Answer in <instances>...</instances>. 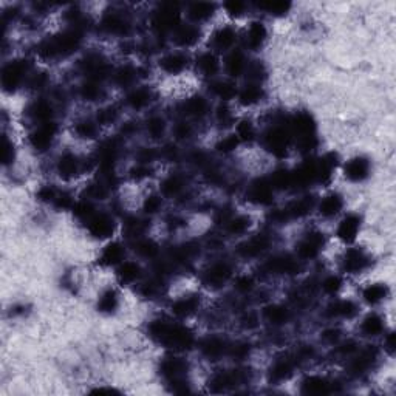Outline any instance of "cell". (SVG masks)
Segmentation results:
<instances>
[{"label":"cell","mask_w":396,"mask_h":396,"mask_svg":"<svg viewBox=\"0 0 396 396\" xmlns=\"http://www.w3.org/2000/svg\"><path fill=\"white\" fill-rule=\"evenodd\" d=\"M56 133V127L55 124H51V122H47V124H43L39 130H36L31 136V143L34 147L38 149H45L50 143L53 136Z\"/></svg>","instance_id":"1"},{"label":"cell","mask_w":396,"mask_h":396,"mask_svg":"<svg viewBox=\"0 0 396 396\" xmlns=\"http://www.w3.org/2000/svg\"><path fill=\"white\" fill-rule=\"evenodd\" d=\"M362 328L367 334H379L382 331V321L377 316H368L364 321Z\"/></svg>","instance_id":"26"},{"label":"cell","mask_w":396,"mask_h":396,"mask_svg":"<svg viewBox=\"0 0 396 396\" xmlns=\"http://www.w3.org/2000/svg\"><path fill=\"white\" fill-rule=\"evenodd\" d=\"M291 373V365H289L288 362H279L274 365V368H272V372H271V376H272V379H285V377Z\"/></svg>","instance_id":"33"},{"label":"cell","mask_w":396,"mask_h":396,"mask_svg":"<svg viewBox=\"0 0 396 396\" xmlns=\"http://www.w3.org/2000/svg\"><path fill=\"white\" fill-rule=\"evenodd\" d=\"M306 387V392H310V393H325V392H328L330 390V384L322 379V377H310V379L306 381L305 384Z\"/></svg>","instance_id":"19"},{"label":"cell","mask_w":396,"mask_h":396,"mask_svg":"<svg viewBox=\"0 0 396 396\" xmlns=\"http://www.w3.org/2000/svg\"><path fill=\"white\" fill-rule=\"evenodd\" d=\"M158 207H160V198L152 197L147 200V203H146L147 212H155V210H158Z\"/></svg>","instance_id":"53"},{"label":"cell","mask_w":396,"mask_h":396,"mask_svg":"<svg viewBox=\"0 0 396 396\" xmlns=\"http://www.w3.org/2000/svg\"><path fill=\"white\" fill-rule=\"evenodd\" d=\"M266 318L274 323H282L286 321L288 313H286V310H283V308H280V306H272V308H268Z\"/></svg>","instance_id":"30"},{"label":"cell","mask_w":396,"mask_h":396,"mask_svg":"<svg viewBox=\"0 0 396 396\" xmlns=\"http://www.w3.org/2000/svg\"><path fill=\"white\" fill-rule=\"evenodd\" d=\"M129 102L132 104V107L141 109L149 102V93L146 90H136L129 96Z\"/></svg>","instance_id":"29"},{"label":"cell","mask_w":396,"mask_h":396,"mask_svg":"<svg viewBox=\"0 0 396 396\" xmlns=\"http://www.w3.org/2000/svg\"><path fill=\"white\" fill-rule=\"evenodd\" d=\"M237 141H239V138L237 136H229V138H226V139H223L222 143H220V151H223V152H231V151H234L235 149V146H237Z\"/></svg>","instance_id":"45"},{"label":"cell","mask_w":396,"mask_h":396,"mask_svg":"<svg viewBox=\"0 0 396 396\" xmlns=\"http://www.w3.org/2000/svg\"><path fill=\"white\" fill-rule=\"evenodd\" d=\"M288 144V133L283 129H274L268 135V146L271 147V151H274V153L282 155L285 152Z\"/></svg>","instance_id":"4"},{"label":"cell","mask_w":396,"mask_h":396,"mask_svg":"<svg viewBox=\"0 0 396 396\" xmlns=\"http://www.w3.org/2000/svg\"><path fill=\"white\" fill-rule=\"evenodd\" d=\"M368 169H370V164H368L367 160H362V158H356V160L350 161L347 164V175L348 178L359 181L367 177Z\"/></svg>","instance_id":"5"},{"label":"cell","mask_w":396,"mask_h":396,"mask_svg":"<svg viewBox=\"0 0 396 396\" xmlns=\"http://www.w3.org/2000/svg\"><path fill=\"white\" fill-rule=\"evenodd\" d=\"M265 28H263L262 23H254L251 28H249V33H248V43L249 47L252 48H257L260 47V43L265 39Z\"/></svg>","instance_id":"13"},{"label":"cell","mask_w":396,"mask_h":396,"mask_svg":"<svg viewBox=\"0 0 396 396\" xmlns=\"http://www.w3.org/2000/svg\"><path fill=\"white\" fill-rule=\"evenodd\" d=\"M269 271L272 272H293L296 269V263L291 260V259H285V257H280V259H274L269 262L268 265Z\"/></svg>","instance_id":"12"},{"label":"cell","mask_w":396,"mask_h":396,"mask_svg":"<svg viewBox=\"0 0 396 396\" xmlns=\"http://www.w3.org/2000/svg\"><path fill=\"white\" fill-rule=\"evenodd\" d=\"M183 368H184V364L181 362V360H178V359H169V360H166V362L163 364L164 375L170 376V377H178L180 373L183 372Z\"/></svg>","instance_id":"24"},{"label":"cell","mask_w":396,"mask_h":396,"mask_svg":"<svg viewBox=\"0 0 396 396\" xmlns=\"http://www.w3.org/2000/svg\"><path fill=\"white\" fill-rule=\"evenodd\" d=\"M186 65V59L181 55H170L163 59V68L169 73H178Z\"/></svg>","instance_id":"10"},{"label":"cell","mask_w":396,"mask_h":396,"mask_svg":"<svg viewBox=\"0 0 396 396\" xmlns=\"http://www.w3.org/2000/svg\"><path fill=\"white\" fill-rule=\"evenodd\" d=\"M197 306V301L195 299H183V301H178L172 308L173 313L178 316H186L189 313H192Z\"/></svg>","instance_id":"22"},{"label":"cell","mask_w":396,"mask_h":396,"mask_svg":"<svg viewBox=\"0 0 396 396\" xmlns=\"http://www.w3.org/2000/svg\"><path fill=\"white\" fill-rule=\"evenodd\" d=\"M260 96H262V90L259 89V87L257 85H249V87H246V89L242 92L240 99L245 104H252V102L259 101Z\"/></svg>","instance_id":"27"},{"label":"cell","mask_w":396,"mask_h":396,"mask_svg":"<svg viewBox=\"0 0 396 396\" xmlns=\"http://www.w3.org/2000/svg\"><path fill=\"white\" fill-rule=\"evenodd\" d=\"M340 286V280L338 277H330L325 280V283H323V288H325V291H328V293H334V291H338Z\"/></svg>","instance_id":"48"},{"label":"cell","mask_w":396,"mask_h":396,"mask_svg":"<svg viewBox=\"0 0 396 396\" xmlns=\"http://www.w3.org/2000/svg\"><path fill=\"white\" fill-rule=\"evenodd\" d=\"M189 133H190V127L188 124H184V122L178 124L177 129H175V135H177L178 138H188Z\"/></svg>","instance_id":"51"},{"label":"cell","mask_w":396,"mask_h":396,"mask_svg":"<svg viewBox=\"0 0 396 396\" xmlns=\"http://www.w3.org/2000/svg\"><path fill=\"white\" fill-rule=\"evenodd\" d=\"M132 79H133V72H132L130 68H122L121 72L118 73V81L121 84H127L130 82Z\"/></svg>","instance_id":"50"},{"label":"cell","mask_w":396,"mask_h":396,"mask_svg":"<svg viewBox=\"0 0 396 396\" xmlns=\"http://www.w3.org/2000/svg\"><path fill=\"white\" fill-rule=\"evenodd\" d=\"M227 277H229V268H227L226 265H222V263L210 268L209 274H207V280L210 282V283H215V285L223 283Z\"/></svg>","instance_id":"11"},{"label":"cell","mask_w":396,"mask_h":396,"mask_svg":"<svg viewBox=\"0 0 396 396\" xmlns=\"http://www.w3.org/2000/svg\"><path fill=\"white\" fill-rule=\"evenodd\" d=\"M23 72H25V65L20 62H16V64H11L10 67H6V70L3 72V85L5 87L17 85L22 79Z\"/></svg>","instance_id":"7"},{"label":"cell","mask_w":396,"mask_h":396,"mask_svg":"<svg viewBox=\"0 0 396 396\" xmlns=\"http://www.w3.org/2000/svg\"><path fill=\"white\" fill-rule=\"evenodd\" d=\"M109 28V31L112 33H124L126 30V22H122V19H119L118 16H110L107 17V20L104 23Z\"/></svg>","instance_id":"34"},{"label":"cell","mask_w":396,"mask_h":396,"mask_svg":"<svg viewBox=\"0 0 396 396\" xmlns=\"http://www.w3.org/2000/svg\"><path fill=\"white\" fill-rule=\"evenodd\" d=\"M215 93L218 96H222V98L225 99H229L234 96L235 90H234V87L231 84H226V82H222V84H217L215 85Z\"/></svg>","instance_id":"39"},{"label":"cell","mask_w":396,"mask_h":396,"mask_svg":"<svg viewBox=\"0 0 396 396\" xmlns=\"http://www.w3.org/2000/svg\"><path fill=\"white\" fill-rule=\"evenodd\" d=\"M223 342L222 340H218V339H209L206 344L203 345L205 348V353L207 356H218V355H222V351H223Z\"/></svg>","instance_id":"32"},{"label":"cell","mask_w":396,"mask_h":396,"mask_svg":"<svg viewBox=\"0 0 396 396\" xmlns=\"http://www.w3.org/2000/svg\"><path fill=\"white\" fill-rule=\"evenodd\" d=\"M112 229H113V225L107 215H96L94 218L90 220V231L93 235L104 237L110 234Z\"/></svg>","instance_id":"6"},{"label":"cell","mask_w":396,"mask_h":396,"mask_svg":"<svg viewBox=\"0 0 396 396\" xmlns=\"http://www.w3.org/2000/svg\"><path fill=\"white\" fill-rule=\"evenodd\" d=\"M243 8H245V5L240 3V2H232V3H227V5H226L227 13H232V14H239V13H242V11H243Z\"/></svg>","instance_id":"54"},{"label":"cell","mask_w":396,"mask_h":396,"mask_svg":"<svg viewBox=\"0 0 396 396\" xmlns=\"http://www.w3.org/2000/svg\"><path fill=\"white\" fill-rule=\"evenodd\" d=\"M98 92H99L98 87H96V84H93V82L84 85V90H82L84 96H85V98H89V99L96 98V96H98Z\"/></svg>","instance_id":"49"},{"label":"cell","mask_w":396,"mask_h":396,"mask_svg":"<svg viewBox=\"0 0 396 396\" xmlns=\"http://www.w3.org/2000/svg\"><path fill=\"white\" fill-rule=\"evenodd\" d=\"M340 206H342V200L338 195H330V197H327V198L322 201L321 212L323 215H327V217L328 215H334L340 209Z\"/></svg>","instance_id":"14"},{"label":"cell","mask_w":396,"mask_h":396,"mask_svg":"<svg viewBox=\"0 0 396 396\" xmlns=\"http://www.w3.org/2000/svg\"><path fill=\"white\" fill-rule=\"evenodd\" d=\"M122 257V249L119 245H110L109 248H105L104 254H102V260L109 265H113V263H118Z\"/></svg>","instance_id":"23"},{"label":"cell","mask_w":396,"mask_h":396,"mask_svg":"<svg viewBox=\"0 0 396 396\" xmlns=\"http://www.w3.org/2000/svg\"><path fill=\"white\" fill-rule=\"evenodd\" d=\"M181 186H183L181 180L177 178V177H175V178L172 177V178H169V180L164 183V188L163 189H164V192L167 193V195H173V193H177L181 189Z\"/></svg>","instance_id":"40"},{"label":"cell","mask_w":396,"mask_h":396,"mask_svg":"<svg viewBox=\"0 0 396 396\" xmlns=\"http://www.w3.org/2000/svg\"><path fill=\"white\" fill-rule=\"evenodd\" d=\"M262 8H265L266 11L269 13H276V14H282L285 13L289 5L288 3H283V2H274V3H266V5H262Z\"/></svg>","instance_id":"41"},{"label":"cell","mask_w":396,"mask_h":396,"mask_svg":"<svg viewBox=\"0 0 396 396\" xmlns=\"http://www.w3.org/2000/svg\"><path fill=\"white\" fill-rule=\"evenodd\" d=\"M254 135V129L249 122H242L240 127H239V136L243 138V139H251Z\"/></svg>","instance_id":"47"},{"label":"cell","mask_w":396,"mask_h":396,"mask_svg":"<svg viewBox=\"0 0 396 396\" xmlns=\"http://www.w3.org/2000/svg\"><path fill=\"white\" fill-rule=\"evenodd\" d=\"M138 266L135 265V263H132V262H127L124 263V265L121 266L119 269V276L121 279L124 280V282H130V280H135L138 277Z\"/></svg>","instance_id":"28"},{"label":"cell","mask_w":396,"mask_h":396,"mask_svg":"<svg viewBox=\"0 0 396 396\" xmlns=\"http://www.w3.org/2000/svg\"><path fill=\"white\" fill-rule=\"evenodd\" d=\"M115 306H116V296L115 293H105L102 297H101V301H99V308L102 311H112V310H115Z\"/></svg>","instance_id":"35"},{"label":"cell","mask_w":396,"mask_h":396,"mask_svg":"<svg viewBox=\"0 0 396 396\" xmlns=\"http://www.w3.org/2000/svg\"><path fill=\"white\" fill-rule=\"evenodd\" d=\"M355 313V305L351 302H338L333 306V314L336 316H351Z\"/></svg>","instance_id":"36"},{"label":"cell","mask_w":396,"mask_h":396,"mask_svg":"<svg viewBox=\"0 0 396 396\" xmlns=\"http://www.w3.org/2000/svg\"><path fill=\"white\" fill-rule=\"evenodd\" d=\"M138 252L143 254V256H146V257H149V256H153V254L156 252V248H155V245L152 242H141L138 245Z\"/></svg>","instance_id":"42"},{"label":"cell","mask_w":396,"mask_h":396,"mask_svg":"<svg viewBox=\"0 0 396 396\" xmlns=\"http://www.w3.org/2000/svg\"><path fill=\"white\" fill-rule=\"evenodd\" d=\"M251 198L256 200L257 203L266 205L272 198V186L268 183H256L251 189Z\"/></svg>","instance_id":"8"},{"label":"cell","mask_w":396,"mask_h":396,"mask_svg":"<svg viewBox=\"0 0 396 396\" xmlns=\"http://www.w3.org/2000/svg\"><path fill=\"white\" fill-rule=\"evenodd\" d=\"M235 42V34L231 28H223L222 31H218L215 36V43L218 48H229L232 47V43Z\"/></svg>","instance_id":"18"},{"label":"cell","mask_w":396,"mask_h":396,"mask_svg":"<svg viewBox=\"0 0 396 396\" xmlns=\"http://www.w3.org/2000/svg\"><path fill=\"white\" fill-rule=\"evenodd\" d=\"M249 226L248 220L243 218V217H239V218H234L232 222L229 223V232L232 234H240V232H245L246 227Z\"/></svg>","instance_id":"38"},{"label":"cell","mask_w":396,"mask_h":396,"mask_svg":"<svg viewBox=\"0 0 396 396\" xmlns=\"http://www.w3.org/2000/svg\"><path fill=\"white\" fill-rule=\"evenodd\" d=\"M76 132H77V135L90 138L94 133V127H93L92 122H82V124H79L76 127Z\"/></svg>","instance_id":"44"},{"label":"cell","mask_w":396,"mask_h":396,"mask_svg":"<svg viewBox=\"0 0 396 396\" xmlns=\"http://www.w3.org/2000/svg\"><path fill=\"white\" fill-rule=\"evenodd\" d=\"M245 70V59L242 53H232L231 57L227 59V72L232 76H239Z\"/></svg>","instance_id":"17"},{"label":"cell","mask_w":396,"mask_h":396,"mask_svg":"<svg viewBox=\"0 0 396 396\" xmlns=\"http://www.w3.org/2000/svg\"><path fill=\"white\" fill-rule=\"evenodd\" d=\"M210 11H212V6L209 3H195L190 10L192 16L195 17V19H205V17L210 14Z\"/></svg>","instance_id":"37"},{"label":"cell","mask_w":396,"mask_h":396,"mask_svg":"<svg viewBox=\"0 0 396 396\" xmlns=\"http://www.w3.org/2000/svg\"><path fill=\"white\" fill-rule=\"evenodd\" d=\"M358 229H359V218L355 217V215H348L347 218L342 220L338 234H339V237L342 240L351 242V240H355Z\"/></svg>","instance_id":"3"},{"label":"cell","mask_w":396,"mask_h":396,"mask_svg":"<svg viewBox=\"0 0 396 396\" xmlns=\"http://www.w3.org/2000/svg\"><path fill=\"white\" fill-rule=\"evenodd\" d=\"M321 246H322L321 234H311L310 237H306V239L299 245V256L303 259H311L319 252Z\"/></svg>","instance_id":"2"},{"label":"cell","mask_w":396,"mask_h":396,"mask_svg":"<svg viewBox=\"0 0 396 396\" xmlns=\"http://www.w3.org/2000/svg\"><path fill=\"white\" fill-rule=\"evenodd\" d=\"M184 110L192 116H200L206 112V101L203 98H193V99L188 101Z\"/></svg>","instance_id":"20"},{"label":"cell","mask_w":396,"mask_h":396,"mask_svg":"<svg viewBox=\"0 0 396 396\" xmlns=\"http://www.w3.org/2000/svg\"><path fill=\"white\" fill-rule=\"evenodd\" d=\"M200 68L203 70L205 75H214L218 68L217 57L214 55H205L200 59Z\"/></svg>","instance_id":"25"},{"label":"cell","mask_w":396,"mask_h":396,"mask_svg":"<svg viewBox=\"0 0 396 396\" xmlns=\"http://www.w3.org/2000/svg\"><path fill=\"white\" fill-rule=\"evenodd\" d=\"M34 110H36V116L40 118V119H48L51 116V107H50L48 104H45V102L38 104Z\"/></svg>","instance_id":"43"},{"label":"cell","mask_w":396,"mask_h":396,"mask_svg":"<svg viewBox=\"0 0 396 396\" xmlns=\"http://www.w3.org/2000/svg\"><path fill=\"white\" fill-rule=\"evenodd\" d=\"M365 265V257L359 251H350L345 259V268L350 271H358Z\"/></svg>","instance_id":"16"},{"label":"cell","mask_w":396,"mask_h":396,"mask_svg":"<svg viewBox=\"0 0 396 396\" xmlns=\"http://www.w3.org/2000/svg\"><path fill=\"white\" fill-rule=\"evenodd\" d=\"M149 132H151L153 136L161 135V132H163V121L160 118H153V119L149 121Z\"/></svg>","instance_id":"46"},{"label":"cell","mask_w":396,"mask_h":396,"mask_svg":"<svg viewBox=\"0 0 396 396\" xmlns=\"http://www.w3.org/2000/svg\"><path fill=\"white\" fill-rule=\"evenodd\" d=\"M364 297H365V301L368 302H379L382 301V299L385 297V286L382 285H372V286H368L365 291H364Z\"/></svg>","instance_id":"21"},{"label":"cell","mask_w":396,"mask_h":396,"mask_svg":"<svg viewBox=\"0 0 396 396\" xmlns=\"http://www.w3.org/2000/svg\"><path fill=\"white\" fill-rule=\"evenodd\" d=\"M59 170L64 175H73L76 172V160L72 155H65L59 163Z\"/></svg>","instance_id":"31"},{"label":"cell","mask_w":396,"mask_h":396,"mask_svg":"<svg viewBox=\"0 0 396 396\" xmlns=\"http://www.w3.org/2000/svg\"><path fill=\"white\" fill-rule=\"evenodd\" d=\"M197 30L193 28V26H189V25H184V26H180L177 30V40L181 43V45H189V43L195 42L197 39Z\"/></svg>","instance_id":"15"},{"label":"cell","mask_w":396,"mask_h":396,"mask_svg":"<svg viewBox=\"0 0 396 396\" xmlns=\"http://www.w3.org/2000/svg\"><path fill=\"white\" fill-rule=\"evenodd\" d=\"M266 246H268V240L265 239V237H257V239H252L249 240L248 243H246L243 246V254L245 256H257V254H260L262 251H265L266 249Z\"/></svg>","instance_id":"9"},{"label":"cell","mask_w":396,"mask_h":396,"mask_svg":"<svg viewBox=\"0 0 396 396\" xmlns=\"http://www.w3.org/2000/svg\"><path fill=\"white\" fill-rule=\"evenodd\" d=\"M252 286V280L249 277H240L239 280H237V288L240 289V291H248V289Z\"/></svg>","instance_id":"52"}]
</instances>
